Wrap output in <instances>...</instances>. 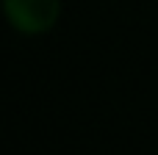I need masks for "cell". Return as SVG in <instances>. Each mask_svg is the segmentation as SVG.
<instances>
[{
	"instance_id": "6da1fadb",
	"label": "cell",
	"mask_w": 158,
	"mask_h": 155,
	"mask_svg": "<svg viewBox=\"0 0 158 155\" xmlns=\"http://www.w3.org/2000/svg\"><path fill=\"white\" fill-rule=\"evenodd\" d=\"M8 22L22 33H42L58 19V0H3Z\"/></svg>"
}]
</instances>
